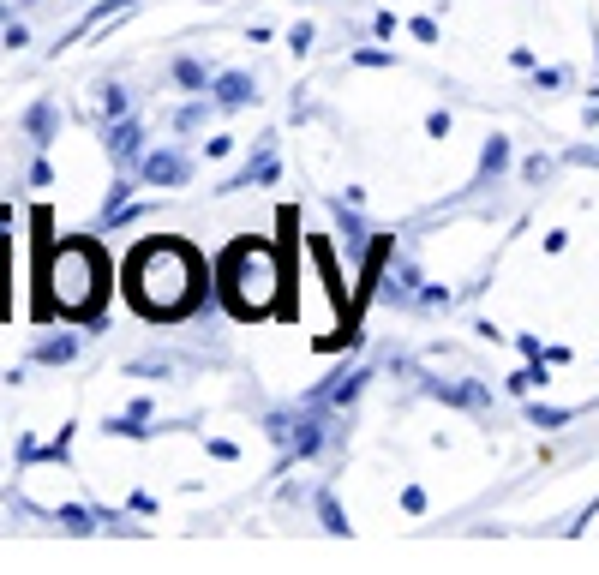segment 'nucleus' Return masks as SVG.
<instances>
[{"label": "nucleus", "mask_w": 599, "mask_h": 575, "mask_svg": "<svg viewBox=\"0 0 599 575\" xmlns=\"http://www.w3.org/2000/svg\"><path fill=\"white\" fill-rule=\"evenodd\" d=\"M210 276H204V258L180 240H150L132 252V300L144 318H186L198 300H204Z\"/></svg>", "instance_id": "f257e3e1"}, {"label": "nucleus", "mask_w": 599, "mask_h": 575, "mask_svg": "<svg viewBox=\"0 0 599 575\" xmlns=\"http://www.w3.org/2000/svg\"><path fill=\"white\" fill-rule=\"evenodd\" d=\"M276 282H282V270H276V246L270 240H240L222 258V294H228V306L240 318H264L276 306Z\"/></svg>", "instance_id": "f03ea898"}, {"label": "nucleus", "mask_w": 599, "mask_h": 575, "mask_svg": "<svg viewBox=\"0 0 599 575\" xmlns=\"http://www.w3.org/2000/svg\"><path fill=\"white\" fill-rule=\"evenodd\" d=\"M108 300V264L90 240H72L60 246V264H54V306L66 318H90L96 306Z\"/></svg>", "instance_id": "7ed1b4c3"}, {"label": "nucleus", "mask_w": 599, "mask_h": 575, "mask_svg": "<svg viewBox=\"0 0 599 575\" xmlns=\"http://www.w3.org/2000/svg\"><path fill=\"white\" fill-rule=\"evenodd\" d=\"M216 96H222V102H228V108H240V102H246V96H252V78H240V72H228V78H222V90H216Z\"/></svg>", "instance_id": "20e7f679"}, {"label": "nucleus", "mask_w": 599, "mask_h": 575, "mask_svg": "<svg viewBox=\"0 0 599 575\" xmlns=\"http://www.w3.org/2000/svg\"><path fill=\"white\" fill-rule=\"evenodd\" d=\"M144 168H150V180H180V174H186V168H180V156H150Z\"/></svg>", "instance_id": "39448f33"}, {"label": "nucleus", "mask_w": 599, "mask_h": 575, "mask_svg": "<svg viewBox=\"0 0 599 575\" xmlns=\"http://www.w3.org/2000/svg\"><path fill=\"white\" fill-rule=\"evenodd\" d=\"M504 156H510V150H504V138H492V144H486V174H498V168H504Z\"/></svg>", "instance_id": "423d86ee"}]
</instances>
